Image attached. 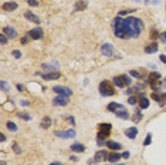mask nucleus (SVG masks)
I'll return each instance as SVG.
<instances>
[{
	"instance_id": "nucleus-1",
	"label": "nucleus",
	"mask_w": 166,
	"mask_h": 165,
	"mask_svg": "<svg viewBox=\"0 0 166 165\" xmlns=\"http://www.w3.org/2000/svg\"><path fill=\"white\" fill-rule=\"evenodd\" d=\"M114 33L118 39H136L143 30V21L138 17H115L112 21Z\"/></svg>"
},
{
	"instance_id": "nucleus-2",
	"label": "nucleus",
	"mask_w": 166,
	"mask_h": 165,
	"mask_svg": "<svg viewBox=\"0 0 166 165\" xmlns=\"http://www.w3.org/2000/svg\"><path fill=\"white\" fill-rule=\"evenodd\" d=\"M99 93L104 95V97H109V95H114L115 94V88L112 85V82L108 81V80H104V81L99 82Z\"/></svg>"
},
{
	"instance_id": "nucleus-3",
	"label": "nucleus",
	"mask_w": 166,
	"mask_h": 165,
	"mask_svg": "<svg viewBox=\"0 0 166 165\" xmlns=\"http://www.w3.org/2000/svg\"><path fill=\"white\" fill-rule=\"evenodd\" d=\"M112 81H114V84L117 85V87H119V88H124V87H126V85H129L131 84V78L128 77V76H115L114 78H112Z\"/></svg>"
},
{
	"instance_id": "nucleus-4",
	"label": "nucleus",
	"mask_w": 166,
	"mask_h": 165,
	"mask_svg": "<svg viewBox=\"0 0 166 165\" xmlns=\"http://www.w3.org/2000/svg\"><path fill=\"white\" fill-rule=\"evenodd\" d=\"M53 91L58 95H67V97H71L73 95V90L71 88H67V87H63V85H55L53 87Z\"/></svg>"
},
{
	"instance_id": "nucleus-5",
	"label": "nucleus",
	"mask_w": 166,
	"mask_h": 165,
	"mask_svg": "<svg viewBox=\"0 0 166 165\" xmlns=\"http://www.w3.org/2000/svg\"><path fill=\"white\" fill-rule=\"evenodd\" d=\"M68 101H70V97H67V95H57L53 100V105H55V107H65L68 104Z\"/></svg>"
},
{
	"instance_id": "nucleus-6",
	"label": "nucleus",
	"mask_w": 166,
	"mask_h": 165,
	"mask_svg": "<svg viewBox=\"0 0 166 165\" xmlns=\"http://www.w3.org/2000/svg\"><path fill=\"white\" fill-rule=\"evenodd\" d=\"M101 53H102L104 56H107V57H111V56H114V53H115V47H114L112 44H109V43H104V44L101 46Z\"/></svg>"
},
{
	"instance_id": "nucleus-7",
	"label": "nucleus",
	"mask_w": 166,
	"mask_h": 165,
	"mask_svg": "<svg viewBox=\"0 0 166 165\" xmlns=\"http://www.w3.org/2000/svg\"><path fill=\"white\" fill-rule=\"evenodd\" d=\"M98 128H99V132H98V134H101V135H104V137H108V135L111 134V131H112V125L108 124V123L99 124Z\"/></svg>"
},
{
	"instance_id": "nucleus-8",
	"label": "nucleus",
	"mask_w": 166,
	"mask_h": 165,
	"mask_svg": "<svg viewBox=\"0 0 166 165\" xmlns=\"http://www.w3.org/2000/svg\"><path fill=\"white\" fill-rule=\"evenodd\" d=\"M27 34H29L33 40H40V39H43V36H44V32H43L41 27H36V29L30 30Z\"/></svg>"
},
{
	"instance_id": "nucleus-9",
	"label": "nucleus",
	"mask_w": 166,
	"mask_h": 165,
	"mask_svg": "<svg viewBox=\"0 0 166 165\" xmlns=\"http://www.w3.org/2000/svg\"><path fill=\"white\" fill-rule=\"evenodd\" d=\"M55 135L60 138H74L75 137V131L74 129H67V131H55Z\"/></svg>"
},
{
	"instance_id": "nucleus-10",
	"label": "nucleus",
	"mask_w": 166,
	"mask_h": 165,
	"mask_svg": "<svg viewBox=\"0 0 166 165\" xmlns=\"http://www.w3.org/2000/svg\"><path fill=\"white\" fill-rule=\"evenodd\" d=\"M3 34H6V36L10 37V39L17 37V32H16V29L11 27V26H6V27H3Z\"/></svg>"
},
{
	"instance_id": "nucleus-11",
	"label": "nucleus",
	"mask_w": 166,
	"mask_h": 165,
	"mask_svg": "<svg viewBox=\"0 0 166 165\" xmlns=\"http://www.w3.org/2000/svg\"><path fill=\"white\" fill-rule=\"evenodd\" d=\"M138 104H139V107H141L142 110H145V108H148V107H149V100L146 98V95H145L143 93H141V94H139Z\"/></svg>"
},
{
	"instance_id": "nucleus-12",
	"label": "nucleus",
	"mask_w": 166,
	"mask_h": 165,
	"mask_svg": "<svg viewBox=\"0 0 166 165\" xmlns=\"http://www.w3.org/2000/svg\"><path fill=\"white\" fill-rule=\"evenodd\" d=\"M108 110L109 111H112V113H117V111H121V110H126L122 104H119V103H109L108 104Z\"/></svg>"
},
{
	"instance_id": "nucleus-13",
	"label": "nucleus",
	"mask_w": 166,
	"mask_h": 165,
	"mask_svg": "<svg viewBox=\"0 0 166 165\" xmlns=\"http://www.w3.org/2000/svg\"><path fill=\"white\" fill-rule=\"evenodd\" d=\"M94 160H95V162H102V161H105V160H108V157H107V151H104V150H101V151H98V152L95 154V157H94Z\"/></svg>"
},
{
	"instance_id": "nucleus-14",
	"label": "nucleus",
	"mask_w": 166,
	"mask_h": 165,
	"mask_svg": "<svg viewBox=\"0 0 166 165\" xmlns=\"http://www.w3.org/2000/svg\"><path fill=\"white\" fill-rule=\"evenodd\" d=\"M17 7H19V4H17L16 1H7V3L3 4V10H4V11H13V10H16Z\"/></svg>"
},
{
	"instance_id": "nucleus-15",
	"label": "nucleus",
	"mask_w": 166,
	"mask_h": 165,
	"mask_svg": "<svg viewBox=\"0 0 166 165\" xmlns=\"http://www.w3.org/2000/svg\"><path fill=\"white\" fill-rule=\"evenodd\" d=\"M61 74L58 71H51V73H47V74H43V78L45 81H50V80H57Z\"/></svg>"
},
{
	"instance_id": "nucleus-16",
	"label": "nucleus",
	"mask_w": 166,
	"mask_h": 165,
	"mask_svg": "<svg viewBox=\"0 0 166 165\" xmlns=\"http://www.w3.org/2000/svg\"><path fill=\"white\" fill-rule=\"evenodd\" d=\"M24 17H26L27 20H30V21H34L36 24H40V19H39L34 13H31V11H26V13H24Z\"/></svg>"
},
{
	"instance_id": "nucleus-17",
	"label": "nucleus",
	"mask_w": 166,
	"mask_h": 165,
	"mask_svg": "<svg viewBox=\"0 0 166 165\" xmlns=\"http://www.w3.org/2000/svg\"><path fill=\"white\" fill-rule=\"evenodd\" d=\"M156 51H158V43H155V41L145 47V53H146V54H153V53H156Z\"/></svg>"
},
{
	"instance_id": "nucleus-18",
	"label": "nucleus",
	"mask_w": 166,
	"mask_h": 165,
	"mask_svg": "<svg viewBox=\"0 0 166 165\" xmlns=\"http://www.w3.org/2000/svg\"><path fill=\"white\" fill-rule=\"evenodd\" d=\"M125 135H126L128 138H131V140H135V137L138 135V128H135V127L128 128V129L125 131Z\"/></svg>"
},
{
	"instance_id": "nucleus-19",
	"label": "nucleus",
	"mask_w": 166,
	"mask_h": 165,
	"mask_svg": "<svg viewBox=\"0 0 166 165\" xmlns=\"http://www.w3.org/2000/svg\"><path fill=\"white\" fill-rule=\"evenodd\" d=\"M107 147L112 151H119L122 148V145L119 142H115V141H107Z\"/></svg>"
},
{
	"instance_id": "nucleus-20",
	"label": "nucleus",
	"mask_w": 166,
	"mask_h": 165,
	"mask_svg": "<svg viewBox=\"0 0 166 165\" xmlns=\"http://www.w3.org/2000/svg\"><path fill=\"white\" fill-rule=\"evenodd\" d=\"M159 78H161V74L158 73V71H152L149 76H148V82H156V81H159Z\"/></svg>"
},
{
	"instance_id": "nucleus-21",
	"label": "nucleus",
	"mask_w": 166,
	"mask_h": 165,
	"mask_svg": "<svg viewBox=\"0 0 166 165\" xmlns=\"http://www.w3.org/2000/svg\"><path fill=\"white\" fill-rule=\"evenodd\" d=\"M71 151H74V152H84L85 151V147H84L83 144H80V142H75V144H73L71 145Z\"/></svg>"
},
{
	"instance_id": "nucleus-22",
	"label": "nucleus",
	"mask_w": 166,
	"mask_h": 165,
	"mask_svg": "<svg viewBox=\"0 0 166 165\" xmlns=\"http://www.w3.org/2000/svg\"><path fill=\"white\" fill-rule=\"evenodd\" d=\"M152 98H153L156 103H159V107H163V105H165V101H163V98H162V94L152 93Z\"/></svg>"
},
{
	"instance_id": "nucleus-23",
	"label": "nucleus",
	"mask_w": 166,
	"mask_h": 165,
	"mask_svg": "<svg viewBox=\"0 0 166 165\" xmlns=\"http://www.w3.org/2000/svg\"><path fill=\"white\" fill-rule=\"evenodd\" d=\"M121 154H118V152H111L109 155H108V161L109 162H117V161H119L121 160Z\"/></svg>"
},
{
	"instance_id": "nucleus-24",
	"label": "nucleus",
	"mask_w": 166,
	"mask_h": 165,
	"mask_svg": "<svg viewBox=\"0 0 166 165\" xmlns=\"http://www.w3.org/2000/svg\"><path fill=\"white\" fill-rule=\"evenodd\" d=\"M50 125H51V118H50V117H44V118L41 120L40 127L44 128V129H47V128H50Z\"/></svg>"
},
{
	"instance_id": "nucleus-25",
	"label": "nucleus",
	"mask_w": 166,
	"mask_h": 165,
	"mask_svg": "<svg viewBox=\"0 0 166 165\" xmlns=\"http://www.w3.org/2000/svg\"><path fill=\"white\" fill-rule=\"evenodd\" d=\"M85 9H87V1L85 0H80V1L75 3V10L81 11V10H85Z\"/></svg>"
},
{
	"instance_id": "nucleus-26",
	"label": "nucleus",
	"mask_w": 166,
	"mask_h": 165,
	"mask_svg": "<svg viewBox=\"0 0 166 165\" xmlns=\"http://www.w3.org/2000/svg\"><path fill=\"white\" fill-rule=\"evenodd\" d=\"M115 115H117L118 118H122V120H128V118H129V114H128V111H126V110L117 111V113H115Z\"/></svg>"
},
{
	"instance_id": "nucleus-27",
	"label": "nucleus",
	"mask_w": 166,
	"mask_h": 165,
	"mask_svg": "<svg viewBox=\"0 0 166 165\" xmlns=\"http://www.w3.org/2000/svg\"><path fill=\"white\" fill-rule=\"evenodd\" d=\"M141 120H142V114H141V111H136L135 115L132 117V121H133V123H139Z\"/></svg>"
},
{
	"instance_id": "nucleus-28",
	"label": "nucleus",
	"mask_w": 166,
	"mask_h": 165,
	"mask_svg": "<svg viewBox=\"0 0 166 165\" xmlns=\"http://www.w3.org/2000/svg\"><path fill=\"white\" fill-rule=\"evenodd\" d=\"M7 128H9L11 132H16V131H17V125H16L14 123H11V121H9V123H7Z\"/></svg>"
},
{
	"instance_id": "nucleus-29",
	"label": "nucleus",
	"mask_w": 166,
	"mask_h": 165,
	"mask_svg": "<svg viewBox=\"0 0 166 165\" xmlns=\"http://www.w3.org/2000/svg\"><path fill=\"white\" fill-rule=\"evenodd\" d=\"M159 36H161V34H159V32H156V29H152V30H151V39L155 40V39H158Z\"/></svg>"
},
{
	"instance_id": "nucleus-30",
	"label": "nucleus",
	"mask_w": 166,
	"mask_h": 165,
	"mask_svg": "<svg viewBox=\"0 0 166 165\" xmlns=\"http://www.w3.org/2000/svg\"><path fill=\"white\" fill-rule=\"evenodd\" d=\"M19 118H21V120H24V121H30V120H31V117H30L29 114H24V113H20V114H19Z\"/></svg>"
},
{
	"instance_id": "nucleus-31",
	"label": "nucleus",
	"mask_w": 166,
	"mask_h": 165,
	"mask_svg": "<svg viewBox=\"0 0 166 165\" xmlns=\"http://www.w3.org/2000/svg\"><path fill=\"white\" fill-rule=\"evenodd\" d=\"M129 74L132 76V77H135V78H142V74H139L138 71H135V70H131L129 71Z\"/></svg>"
},
{
	"instance_id": "nucleus-32",
	"label": "nucleus",
	"mask_w": 166,
	"mask_h": 165,
	"mask_svg": "<svg viewBox=\"0 0 166 165\" xmlns=\"http://www.w3.org/2000/svg\"><path fill=\"white\" fill-rule=\"evenodd\" d=\"M151 141H152V134L149 132V134L146 135V140L143 141V145H149V144H151Z\"/></svg>"
},
{
	"instance_id": "nucleus-33",
	"label": "nucleus",
	"mask_w": 166,
	"mask_h": 165,
	"mask_svg": "<svg viewBox=\"0 0 166 165\" xmlns=\"http://www.w3.org/2000/svg\"><path fill=\"white\" fill-rule=\"evenodd\" d=\"M13 150H14V152H16V154H21V152H23V150H21L17 144H13Z\"/></svg>"
},
{
	"instance_id": "nucleus-34",
	"label": "nucleus",
	"mask_w": 166,
	"mask_h": 165,
	"mask_svg": "<svg viewBox=\"0 0 166 165\" xmlns=\"http://www.w3.org/2000/svg\"><path fill=\"white\" fill-rule=\"evenodd\" d=\"M0 84H1V90H3V91H10V87L7 85V82L6 81H1Z\"/></svg>"
},
{
	"instance_id": "nucleus-35",
	"label": "nucleus",
	"mask_w": 166,
	"mask_h": 165,
	"mask_svg": "<svg viewBox=\"0 0 166 165\" xmlns=\"http://www.w3.org/2000/svg\"><path fill=\"white\" fill-rule=\"evenodd\" d=\"M128 103L132 104V105H135V104L138 103V98H136V97H129V98H128Z\"/></svg>"
},
{
	"instance_id": "nucleus-36",
	"label": "nucleus",
	"mask_w": 166,
	"mask_h": 165,
	"mask_svg": "<svg viewBox=\"0 0 166 165\" xmlns=\"http://www.w3.org/2000/svg\"><path fill=\"white\" fill-rule=\"evenodd\" d=\"M0 41H1V44H6L7 43V36L6 34H0Z\"/></svg>"
},
{
	"instance_id": "nucleus-37",
	"label": "nucleus",
	"mask_w": 166,
	"mask_h": 165,
	"mask_svg": "<svg viewBox=\"0 0 166 165\" xmlns=\"http://www.w3.org/2000/svg\"><path fill=\"white\" fill-rule=\"evenodd\" d=\"M13 56H14L16 58H21V53H20L19 50H14V51H13Z\"/></svg>"
},
{
	"instance_id": "nucleus-38",
	"label": "nucleus",
	"mask_w": 166,
	"mask_h": 165,
	"mask_svg": "<svg viewBox=\"0 0 166 165\" xmlns=\"http://www.w3.org/2000/svg\"><path fill=\"white\" fill-rule=\"evenodd\" d=\"M30 39H31V37H30V36L27 34V36H24V39H21V43H23V44H27V43H29V40H30Z\"/></svg>"
},
{
	"instance_id": "nucleus-39",
	"label": "nucleus",
	"mask_w": 166,
	"mask_h": 165,
	"mask_svg": "<svg viewBox=\"0 0 166 165\" xmlns=\"http://www.w3.org/2000/svg\"><path fill=\"white\" fill-rule=\"evenodd\" d=\"M131 11H133V10H122V11H119V13H118V14H119V16H121V17H122V16H124V14H128V13H131Z\"/></svg>"
},
{
	"instance_id": "nucleus-40",
	"label": "nucleus",
	"mask_w": 166,
	"mask_h": 165,
	"mask_svg": "<svg viewBox=\"0 0 166 165\" xmlns=\"http://www.w3.org/2000/svg\"><path fill=\"white\" fill-rule=\"evenodd\" d=\"M29 4H30V6H34V7L39 6V3H37L36 0H29Z\"/></svg>"
},
{
	"instance_id": "nucleus-41",
	"label": "nucleus",
	"mask_w": 166,
	"mask_h": 165,
	"mask_svg": "<svg viewBox=\"0 0 166 165\" xmlns=\"http://www.w3.org/2000/svg\"><path fill=\"white\" fill-rule=\"evenodd\" d=\"M65 120H68V121H70L71 124H74V123H75V121H74V118H73L71 115H65Z\"/></svg>"
},
{
	"instance_id": "nucleus-42",
	"label": "nucleus",
	"mask_w": 166,
	"mask_h": 165,
	"mask_svg": "<svg viewBox=\"0 0 166 165\" xmlns=\"http://www.w3.org/2000/svg\"><path fill=\"white\" fill-rule=\"evenodd\" d=\"M159 58L162 60V63H165V64H166V54H161V56H159Z\"/></svg>"
},
{
	"instance_id": "nucleus-43",
	"label": "nucleus",
	"mask_w": 166,
	"mask_h": 165,
	"mask_svg": "<svg viewBox=\"0 0 166 165\" xmlns=\"http://www.w3.org/2000/svg\"><path fill=\"white\" fill-rule=\"evenodd\" d=\"M161 40L163 41V43H166V32H165V33H162V34H161Z\"/></svg>"
},
{
	"instance_id": "nucleus-44",
	"label": "nucleus",
	"mask_w": 166,
	"mask_h": 165,
	"mask_svg": "<svg viewBox=\"0 0 166 165\" xmlns=\"http://www.w3.org/2000/svg\"><path fill=\"white\" fill-rule=\"evenodd\" d=\"M17 90H19V91H23V90H24V87H23L21 84H17Z\"/></svg>"
},
{
	"instance_id": "nucleus-45",
	"label": "nucleus",
	"mask_w": 166,
	"mask_h": 165,
	"mask_svg": "<svg viewBox=\"0 0 166 165\" xmlns=\"http://www.w3.org/2000/svg\"><path fill=\"white\" fill-rule=\"evenodd\" d=\"M122 157H124V158H129V152H124Z\"/></svg>"
},
{
	"instance_id": "nucleus-46",
	"label": "nucleus",
	"mask_w": 166,
	"mask_h": 165,
	"mask_svg": "<svg viewBox=\"0 0 166 165\" xmlns=\"http://www.w3.org/2000/svg\"><path fill=\"white\" fill-rule=\"evenodd\" d=\"M0 141H6V135H4V134H1V140H0Z\"/></svg>"
},
{
	"instance_id": "nucleus-47",
	"label": "nucleus",
	"mask_w": 166,
	"mask_h": 165,
	"mask_svg": "<svg viewBox=\"0 0 166 165\" xmlns=\"http://www.w3.org/2000/svg\"><path fill=\"white\" fill-rule=\"evenodd\" d=\"M50 165H63V164H61V162H51Z\"/></svg>"
},
{
	"instance_id": "nucleus-48",
	"label": "nucleus",
	"mask_w": 166,
	"mask_h": 165,
	"mask_svg": "<svg viewBox=\"0 0 166 165\" xmlns=\"http://www.w3.org/2000/svg\"><path fill=\"white\" fill-rule=\"evenodd\" d=\"M162 98H163V101H166V93L165 94H162Z\"/></svg>"
},
{
	"instance_id": "nucleus-49",
	"label": "nucleus",
	"mask_w": 166,
	"mask_h": 165,
	"mask_svg": "<svg viewBox=\"0 0 166 165\" xmlns=\"http://www.w3.org/2000/svg\"><path fill=\"white\" fill-rule=\"evenodd\" d=\"M111 165H124V164H111Z\"/></svg>"
}]
</instances>
